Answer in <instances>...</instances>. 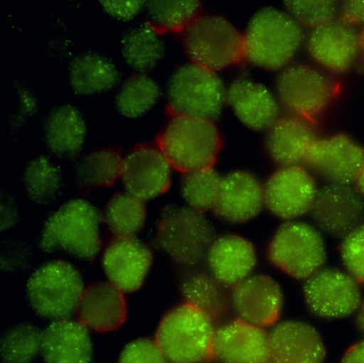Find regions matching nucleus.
Wrapping results in <instances>:
<instances>
[{"instance_id":"32","label":"nucleus","mask_w":364,"mask_h":363,"mask_svg":"<svg viewBox=\"0 0 364 363\" xmlns=\"http://www.w3.org/2000/svg\"><path fill=\"white\" fill-rule=\"evenodd\" d=\"M146 216L144 201L129 192L114 194L106 206V223L116 237H134L144 226Z\"/></svg>"},{"instance_id":"9","label":"nucleus","mask_w":364,"mask_h":363,"mask_svg":"<svg viewBox=\"0 0 364 363\" xmlns=\"http://www.w3.org/2000/svg\"><path fill=\"white\" fill-rule=\"evenodd\" d=\"M168 112L214 121L227 100L220 77L197 64H185L170 79Z\"/></svg>"},{"instance_id":"36","label":"nucleus","mask_w":364,"mask_h":363,"mask_svg":"<svg viewBox=\"0 0 364 363\" xmlns=\"http://www.w3.org/2000/svg\"><path fill=\"white\" fill-rule=\"evenodd\" d=\"M42 333L33 325L20 324L7 331L1 342L4 363H31L41 352Z\"/></svg>"},{"instance_id":"33","label":"nucleus","mask_w":364,"mask_h":363,"mask_svg":"<svg viewBox=\"0 0 364 363\" xmlns=\"http://www.w3.org/2000/svg\"><path fill=\"white\" fill-rule=\"evenodd\" d=\"M199 1H150L148 4V25L159 34L183 32L198 16Z\"/></svg>"},{"instance_id":"17","label":"nucleus","mask_w":364,"mask_h":363,"mask_svg":"<svg viewBox=\"0 0 364 363\" xmlns=\"http://www.w3.org/2000/svg\"><path fill=\"white\" fill-rule=\"evenodd\" d=\"M170 167L157 145H136L124 158L122 179L129 194L140 200H150L168 191Z\"/></svg>"},{"instance_id":"40","label":"nucleus","mask_w":364,"mask_h":363,"mask_svg":"<svg viewBox=\"0 0 364 363\" xmlns=\"http://www.w3.org/2000/svg\"><path fill=\"white\" fill-rule=\"evenodd\" d=\"M118 363H168V359L156 341L142 337L123 348Z\"/></svg>"},{"instance_id":"31","label":"nucleus","mask_w":364,"mask_h":363,"mask_svg":"<svg viewBox=\"0 0 364 363\" xmlns=\"http://www.w3.org/2000/svg\"><path fill=\"white\" fill-rule=\"evenodd\" d=\"M122 53L129 66L139 72L152 70L161 61L164 43L148 23L129 30L122 40Z\"/></svg>"},{"instance_id":"10","label":"nucleus","mask_w":364,"mask_h":363,"mask_svg":"<svg viewBox=\"0 0 364 363\" xmlns=\"http://www.w3.org/2000/svg\"><path fill=\"white\" fill-rule=\"evenodd\" d=\"M363 297L362 284L345 269L323 267L302 285L304 305L321 320L355 316Z\"/></svg>"},{"instance_id":"16","label":"nucleus","mask_w":364,"mask_h":363,"mask_svg":"<svg viewBox=\"0 0 364 363\" xmlns=\"http://www.w3.org/2000/svg\"><path fill=\"white\" fill-rule=\"evenodd\" d=\"M270 362L325 363L327 347L323 335L310 322L280 320L268 331Z\"/></svg>"},{"instance_id":"23","label":"nucleus","mask_w":364,"mask_h":363,"mask_svg":"<svg viewBox=\"0 0 364 363\" xmlns=\"http://www.w3.org/2000/svg\"><path fill=\"white\" fill-rule=\"evenodd\" d=\"M206 258L213 277L225 288H233L252 275L257 265L255 245L236 234L215 238Z\"/></svg>"},{"instance_id":"44","label":"nucleus","mask_w":364,"mask_h":363,"mask_svg":"<svg viewBox=\"0 0 364 363\" xmlns=\"http://www.w3.org/2000/svg\"><path fill=\"white\" fill-rule=\"evenodd\" d=\"M355 322L358 330L364 335V297L362 299L361 303H360L357 313L355 314Z\"/></svg>"},{"instance_id":"37","label":"nucleus","mask_w":364,"mask_h":363,"mask_svg":"<svg viewBox=\"0 0 364 363\" xmlns=\"http://www.w3.org/2000/svg\"><path fill=\"white\" fill-rule=\"evenodd\" d=\"M25 187L36 202L48 204L60 191L61 177L56 167L46 157L33 160L24 174Z\"/></svg>"},{"instance_id":"26","label":"nucleus","mask_w":364,"mask_h":363,"mask_svg":"<svg viewBox=\"0 0 364 363\" xmlns=\"http://www.w3.org/2000/svg\"><path fill=\"white\" fill-rule=\"evenodd\" d=\"M46 363H90L93 347L89 329L80 320H54L42 333Z\"/></svg>"},{"instance_id":"43","label":"nucleus","mask_w":364,"mask_h":363,"mask_svg":"<svg viewBox=\"0 0 364 363\" xmlns=\"http://www.w3.org/2000/svg\"><path fill=\"white\" fill-rule=\"evenodd\" d=\"M340 363H364V337L345 352Z\"/></svg>"},{"instance_id":"19","label":"nucleus","mask_w":364,"mask_h":363,"mask_svg":"<svg viewBox=\"0 0 364 363\" xmlns=\"http://www.w3.org/2000/svg\"><path fill=\"white\" fill-rule=\"evenodd\" d=\"M306 51L321 68L333 73L346 72L361 51L359 33L353 26L338 19L310 32Z\"/></svg>"},{"instance_id":"28","label":"nucleus","mask_w":364,"mask_h":363,"mask_svg":"<svg viewBox=\"0 0 364 363\" xmlns=\"http://www.w3.org/2000/svg\"><path fill=\"white\" fill-rule=\"evenodd\" d=\"M225 286L219 283L212 273L191 271L181 281V293L185 302L218 320L227 314L231 297L225 293Z\"/></svg>"},{"instance_id":"1","label":"nucleus","mask_w":364,"mask_h":363,"mask_svg":"<svg viewBox=\"0 0 364 363\" xmlns=\"http://www.w3.org/2000/svg\"><path fill=\"white\" fill-rule=\"evenodd\" d=\"M304 30L289 13L274 8L257 11L244 33L245 58L267 70L289 65L304 42Z\"/></svg>"},{"instance_id":"41","label":"nucleus","mask_w":364,"mask_h":363,"mask_svg":"<svg viewBox=\"0 0 364 363\" xmlns=\"http://www.w3.org/2000/svg\"><path fill=\"white\" fill-rule=\"evenodd\" d=\"M338 19L348 25H364V0H349L340 6Z\"/></svg>"},{"instance_id":"46","label":"nucleus","mask_w":364,"mask_h":363,"mask_svg":"<svg viewBox=\"0 0 364 363\" xmlns=\"http://www.w3.org/2000/svg\"><path fill=\"white\" fill-rule=\"evenodd\" d=\"M359 41H360V49L361 51H363L364 53V28L361 32L359 33Z\"/></svg>"},{"instance_id":"24","label":"nucleus","mask_w":364,"mask_h":363,"mask_svg":"<svg viewBox=\"0 0 364 363\" xmlns=\"http://www.w3.org/2000/svg\"><path fill=\"white\" fill-rule=\"evenodd\" d=\"M227 102L236 117L255 132L267 130L281 115L277 96L251 79H235L228 88Z\"/></svg>"},{"instance_id":"13","label":"nucleus","mask_w":364,"mask_h":363,"mask_svg":"<svg viewBox=\"0 0 364 363\" xmlns=\"http://www.w3.org/2000/svg\"><path fill=\"white\" fill-rule=\"evenodd\" d=\"M364 164V149L343 134L317 139L304 166L327 184L353 185Z\"/></svg>"},{"instance_id":"14","label":"nucleus","mask_w":364,"mask_h":363,"mask_svg":"<svg viewBox=\"0 0 364 363\" xmlns=\"http://www.w3.org/2000/svg\"><path fill=\"white\" fill-rule=\"evenodd\" d=\"M231 305L240 320L262 328L280 320L285 295L278 280L267 273H253L232 288Z\"/></svg>"},{"instance_id":"2","label":"nucleus","mask_w":364,"mask_h":363,"mask_svg":"<svg viewBox=\"0 0 364 363\" xmlns=\"http://www.w3.org/2000/svg\"><path fill=\"white\" fill-rule=\"evenodd\" d=\"M169 115L156 143L172 168L185 174L213 168L223 142L214 121L180 113Z\"/></svg>"},{"instance_id":"12","label":"nucleus","mask_w":364,"mask_h":363,"mask_svg":"<svg viewBox=\"0 0 364 363\" xmlns=\"http://www.w3.org/2000/svg\"><path fill=\"white\" fill-rule=\"evenodd\" d=\"M318 190L314 175L304 164L280 167L264 183L265 209L284 221L300 219L311 214Z\"/></svg>"},{"instance_id":"47","label":"nucleus","mask_w":364,"mask_h":363,"mask_svg":"<svg viewBox=\"0 0 364 363\" xmlns=\"http://www.w3.org/2000/svg\"><path fill=\"white\" fill-rule=\"evenodd\" d=\"M265 363H272V362H270V361H267V362H265Z\"/></svg>"},{"instance_id":"29","label":"nucleus","mask_w":364,"mask_h":363,"mask_svg":"<svg viewBox=\"0 0 364 363\" xmlns=\"http://www.w3.org/2000/svg\"><path fill=\"white\" fill-rule=\"evenodd\" d=\"M70 83L80 94H95L112 89L119 80L114 64L97 53H84L72 62Z\"/></svg>"},{"instance_id":"4","label":"nucleus","mask_w":364,"mask_h":363,"mask_svg":"<svg viewBox=\"0 0 364 363\" xmlns=\"http://www.w3.org/2000/svg\"><path fill=\"white\" fill-rule=\"evenodd\" d=\"M267 256L281 273L306 281L325 267L327 245L316 226L300 220L285 221L270 238Z\"/></svg>"},{"instance_id":"5","label":"nucleus","mask_w":364,"mask_h":363,"mask_svg":"<svg viewBox=\"0 0 364 363\" xmlns=\"http://www.w3.org/2000/svg\"><path fill=\"white\" fill-rule=\"evenodd\" d=\"M101 217L95 205L82 199L69 201L55 211L44 226L42 248L68 252L92 261L101 250Z\"/></svg>"},{"instance_id":"3","label":"nucleus","mask_w":364,"mask_h":363,"mask_svg":"<svg viewBox=\"0 0 364 363\" xmlns=\"http://www.w3.org/2000/svg\"><path fill=\"white\" fill-rule=\"evenodd\" d=\"M214 320L189 303L170 310L155 341L172 363H210L214 359Z\"/></svg>"},{"instance_id":"7","label":"nucleus","mask_w":364,"mask_h":363,"mask_svg":"<svg viewBox=\"0 0 364 363\" xmlns=\"http://www.w3.org/2000/svg\"><path fill=\"white\" fill-rule=\"evenodd\" d=\"M214 232L202 213L187 207L166 209L157 223V246L184 267H193L208 256Z\"/></svg>"},{"instance_id":"27","label":"nucleus","mask_w":364,"mask_h":363,"mask_svg":"<svg viewBox=\"0 0 364 363\" xmlns=\"http://www.w3.org/2000/svg\"><path fill=\"white\" fill-rule=\"evenodd\" d=\"M86 138V125L77 109L70 105L57 107L46 125V139L50 149L63 157L80 153Z\"/></svg>"},{"instance_id":"15","label":"nucleus","mask_w":364,"mask_h":363,"mask_svg":"<svg viewBox=\"0 0 364 363\" xmlns=\"http://www.w3.org/2000/svg\"><path fill=\"white\" fill-rule=\"evenodd\" d=\"M315 226L333 237H344L363 222L364 198L353 185L326 184L311 211Z\"/></svg>"},{"instance_id":"11","label":"nucleus","mask_w":364,"mask_h":363,"mask_svg":"<svg viewBox=\"0 0 364 363\" xmlns=\"http://www.w3.org/2000/svg\"><path fill=\"white\" fill-rule=\"evenodd\" d=\"M276 96L289 112L314 120L331 104L336 85L329 75L315 66L289 64L277 77Z\"/></svg>"},{"instance_id":"22","label":"nucleus","mask_w":364,"mask_h":363,"mask_svg":"<svg viewBox=\"0 0 364 363\" xmlns=\"http://www.w3.org/2000/svg\"><path fill=\"white\" fill-rule=\"evenodd\" d=\"M265 209L264 184L248 171L228 173L221 181L215 215L231 223H246Z\"/></svg>"},{"instance_id":"21","label":"nucleus","mask_w":364,"mask_h":363,"mask_svg":"<svg viewBox=\"0 0 364 363\" xmlns=\"http://www.w3.org/2000/svg\"><path fill=\"white\" fill-rule=\"evenodd\" d=\"M214 359L220 363L267 362L268 331L238 317L221 325L215 332Z\"/></svg>"},{"instance_id":"45","label":"nucleus","mask_w":364,"mask_h":363,"mask_svg":"<svg viewBox=\"0 0 364 363\" xmlns=\"http://www.w3.org/2000/svg\"><path fill=\"white\" fill-rule=\"evenodd\" d=\"M355 187L364 198V164L361 171H360L359 175H358L357 179H355Z\"/></svg>"},{"instance_id":"39","label":"nucleus","mask_w":364,"mask_h":363,"mask_svg":"<svg viewBox=\"0 0 364 363\" xmlns=\"http://www.w3.org/2000/svg\"><path fill=\"white\" fill-rule=\"evenodd\" d=\"M340 258L343 269L364 285V221L343 237Z\"/></svg>"},{"instance_id":"18","label":"nucleus","mask_w":364,"mask_h":363,"mask_svg":"<svg viewBox=\"0 0 364 363\" xmlns=\"http://www.w3.org/2000/svg\"><path fill=\"white\" fill-rule=\"evenodd\" d=\"M317 139L314 120L289 112L266 130L265 149L279 167L299 166Z\"/></svg>"},{"instance_id":"8","label":"nucleus","mask_w":364,"mask_h":363,"mask_svg":"<svg viewBox=\"0 0 364 363\" xmlns=\"http://www.w3.org/2000/svg\"><path fill=\"white\" fill-rule=\"evenodd\" d=\"M84 290L80 271L65 261L42 265L27 283V295L33 310L54 320L70 318L77 312Z\"/></svg>"},{"instance_id":"25","label":"nucleus","mask_w":364,"mask_h":363,"mask_svg":"<svg viewBox=\"0 0 364 363\" xmlns=\"http://www.w3.org/2000/svg\"><path fill=\"white\" fill-rule=\"evenodd\" d=\"M77 316L82 324L95 332L117 330L127 320L124 293L110 282H93L85 288Z\"/></svg>"},{"instance_id":"6","label":"nucleus","mask_w":364,"mask_h":363,"mask_svg":"<svg viewBox=\"0 0 364 363\" xmlns=\"http://www.w3.org/2000/svg\"><path fill=\"white\" fill-rule=\"evenodd\" d=\"M183 45L193 64L216 72L245 58L244 34L225 17L200 15L182 32Z\"/></svg>"},{"instance_id":"35","label":"nucleus","mask_w":364,"mask_h":363,"mask_svg":"<svg viewBox=\"0 0 364 363\" xmlns=\"http://www.w3.org/2000/svg\"><path fill=\"white\" fill-rule=\"evenodd\" d=\"M223 177L213 168L186 173L182 182V192L191 209L202 211L214 209L220 192Z\"/></svg>"},{"instance_id":"34","label":"nucleus","mask_w":364,"mask_h":363,"mask_svg":"<svg viewBox=\"0 0 364 363\" xmlns=\"http://www.w3.org/2000/svg\"><path fill=\"white\" fill-rule=\"evenodd\" d=\"M159 96L161 90L155 80L144 74L132 75L117 96V106L127 117H140L156 104Z\"/></svg>"},{"instance_id":"30","label":"nucleus","mask_w":364,"mask_h":363,"mask_svg":"<svg viewBox=\"0 0 364 363\" xmlns=\"http://www.w3.org/2000/svg\"><path fill=\"white\" fill-rule=\"evenodd\" d=\"M124 158L118 149H97L82 158L76 168V184L82 191L110 187L122 177Z\"/></svg>"},{"instance_id":"42","label":"nucleus","mask_w":364,"mask_h":363,"mask_svg":"<svg viewBox=\"0 0 364 363\" xmlns=\"http://www.w3.org/2000/svg\"><path fill=\"white\" fill-rule=\"evenodd\" d=\"M141 1H103L104 9L112 16L119 19H131L139 12Z\"/></svg>"},{"instance_id":"38","label":"nucleus","mask_w":364,"mask_h":363,"mask_svg":"<svg viewBox=\"0 0 364 363\" xmlns=\"http://www.w3.org/2000/svg\"><path fill=\"white\" fill-rule=\"evenodd\" d=\"M287 13L299 25L308 27H321L338 19L340 8L332 0H291L285 1Z\"/></svg>"},{"instance_id":"20","label":"nucleus","mask_w":364,"mask_h":363,"mask_svg":"<svg viewBox=\"0 0 364 363\" xmlns=\"http://www.w3.org/2000/svg\"><path fill=\"white\" fill-rule=\"evenodd\" d=\"M102 263L110 283L121 292L134 293L146 280L153 253L135 237H116L106 247Z\"/></svg>"}]
</instances>
